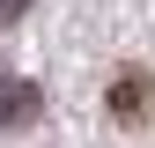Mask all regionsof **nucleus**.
<instances>
[{
    "instance_id": "obj_1",
    "label": "nucleus",
    "mask_w": 155,
    "mask_h": 148,
    "mask_svg": "<svg viewBox=\"0 0 155 148\" xmlns=\"http://www.w3.org/2000/svg\"><path fill=\"white\" fill-rule=\"evenodd\" d=\"M111 119H126V126L155 119V82L148 74H118V82H111Z\"/></svg>"
},
{
    "instance_id": "obj_2",
    "label": "nucleus",
    "mask_w": 155,
    "mask_h": 148,
    "mask_svg": "<svg viewBox=\"0 0 155 148\" xmlns=\"http://www.w3.org/2000/svg\"><path fill=\"white\" fill-rule=\"evenodd\" d=\"M22 119H37V89L30 82H0V126H22Z\"/></svg>"
},
{
    "instance_id": "obj_3",
    "label": "nucleus",
    "mask_w": 155,
    "mask_h": 148,
    "mask_svg": "<svg viewBox=\"0 0 155 148\" xmlns=\"http://www.w3.org/2000/svg\"><path fill=\"white\" fill-rule=\"evenodd\" d=\"M30 8V0H0V22H15V15H22Z\"/></svg>"
}]
</instances>
